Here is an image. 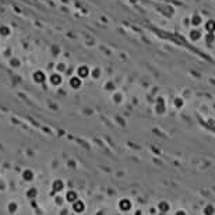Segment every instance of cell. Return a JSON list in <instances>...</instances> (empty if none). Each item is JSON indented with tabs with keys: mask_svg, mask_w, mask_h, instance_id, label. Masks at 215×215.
<instances>
[{
	"mask_svg": "<svg viewBox=\"0 0 215 215\" xmlns=\"http://www.w3.org/2000/svg\"><path fill=\"white\" fill-rule=\"evenodd\" d=\"M119 208L122 210V211H129L130 208H131V201L127 199H123L120 200V203H119Z\"/></svg>",
	"mask_w": 215,
	"mask_h": 215,
	"instance_id": "obj_1",
	"label": "cell"
},
{
	"mask_svg": "<svg viewBox=\"0 0 215 215\" xmlns=\"http://www.w3.org/2000/svg\"><path fill=\"white\" fill-rule=\"evenodd\" d=\"M73 210H74L76 212H83L84 210H85V204H84L83 201L77 200L76 203H73Z\"/></svg>",
	"mask_w": 215,
	"mask_h": 215,
	"instance_id": "obj_2",
	"label": "cell"
},
{
	"mask_svg": "<svg viewBox=\"0 0 215 215\" xmlns=\"http://www.w3.org/2000/svg\"><path fill=\"white\" fill-rule=\"evenodd\" d=\"M205 30H207L210 34L214 32L215 31V21L214 20H208V21L205 22Z\"/></svg>",
	"mask_w": 215,
	"mask_h": 215,
	"instance_id": "obj_3",
	"label": "cell"
},
{
	"mask_svg": "<svg viewBox=\"0 0 215 215\" xmlns=\"http://www.w3.org/2000/svg\"><path fill=\"white\" fill-rule=\"evenodd\" d=\"M22 179H24V180H27V182H31V180L34 179L32 170H30V169L24 170V173H22Z\"/></svg>",
	"mask_w": 215,
	"mask_h": 215,
	"instance_id": "obj_4",
	"label": "cell"
},
{
	"mask_svg": "<svg viewBox=\"0 0 215 215\" xmlns=\"http://www.w3.org/2000/svg\"><path fill=\"white\" fill-rule=\"evenodd\" d=\"M66 199L67 201H70V203H76L77 201V193L76 191H67V194H66Z\"/></svg>",
	"mask_w": 215,
	"mask_h": 215,
	"instance_id": "obj_5",
	"label": "cell"
},
{
	"mask_svg": "<svg viewBox=\"0 0 215 215\" xmlns=\"http://www.w3.org/2000/svg\"><path fill=\"white\" fill-rule=\"evenodd\" d=\"M64 187V184L62 180H55L53 182V191H62Z\"/></svg>",
	"mask_w": 215,
	"mask_h": 215,
	"instance_id": "obj_6",
	"label": "cell"
},
{
	"mask_svg": "<svg viewBox=\"0 0 215 215\" xmlns=\"http://www.w3.org/2000/svg\"><path fill=\"white\" fill-rule=\"evenodd\" d=\"M190 38H191V41H197V39L201 38V32L199 30H191L190 31Z\"/></svg>",
	"mask_w": 215,
	"mask_h": 215,
	"instance_id": "obj_7",
	"label": "cell"
},
{
	"mask_svg": "<svg viewBox=\"0 0 215 215\" xmlns=\"http://www.w3.org/2000/svg\"><path fill=\"white\" fill-rule=\"evenodd\" d=\"M70 85H71L73 88H78V87L81 85V80H80L78 77H73V78L70 80Z\"/></svg>",
	"mask_w": 215,
	"mask_h": 215,
	"instance_id": "obj_8",
	"label": "cell"
},
{
	"mask_svg": "<svg viewBox=\"0 0 215 215\" xmlns=\"http://www.w3.org/2000/svg\"><path fill=\"white\" fill-rule=\"evenodd\" d=\"M88 73H89V70H88V67L87 66H81L80 68H78V74H80V77H87V76H88Z\"/></svg>",
	"mask_w": 215,
	"mask_h": 215,
	"instance_id": "obj_9",
	"label": "cell"
},
{
	"mask_svg": "<svg viewBox=\"0 0 215 215\" xmlns=\"http://www.w3.org/2000/svg\"><path fill=\"white\" fill-rule=\"evenodd\" d=\"M34 78H35V81L42 83V81L45 80V74H43V73H41V71H36V73H35V76H34Z\"/></svg>",
	"mask_w": 215,
	"mask_h": 215,
	"instance_id": "obj_10",
	"label": "cell"
},
{
	"mask_svg": "<svg viewBox=\"0 0 215 215\" xmlns=\"http://www.w3.org/2000/svg\"><path fill=\"white\" fill-rule=\"evenodd\" d=\"M50 81H52V84H55V85H57V84L62 83V77L59 76V74H53L52 77H50Z\"/></svg>",
	"mask_w": 215,
	"mask_h": 215,
	"instance_id": "obj_11",
	"label": "cell"
},
{
	"mask_svg": "<svg viewBox=\"0 0 215 215\" xmlns=\"http://www.w3.org/2000/svg\"><path fill=\"white\" fill-rule=\"evenodd\" d=\"M158 208H159V211H162V212H166V211L169 210V205L166 204L165 201H162V203L159 204V207H158Z\"/></svg>",
	"mask_w": 215,
	"mask_h": 215,
	"instance_id": "obj_12",
	"label": "cell"
},
{
	"mask_svg": "<svg viewBox=\"0 0 215 215\" xmlns=\"http://www.w3.org/2000/svg\"><path fill=\"white\" fill-rule=\"evenodd\" d=\"M204 214L205 215H212L214 214V207L212 205H207L205 210H204Z\"/></svg>",
	"mask_w": 215,
	"mask_h": 215,
	"instance_id": "obj_13",
	"label": "cell"
},
{
	"mask_svg": "<svg viewBox=\"0 0 215 215\" xmlns=\"http://www.w3.org/2000/svg\"><path fill=\"white\" fill-rule=\"evenodd\" d=\"M191 22H193L194 25H199L200 22H201V17L197 16V14H196V16H193V18H191Z\"/></svg>",
	"mask_w": 215,
	"mask_h": 215,
	"instance_id": "obj_14",
	"label": "cell"
},
{
	"mask_svg": "<svg viewBox=\"0 0 215 215\" xmlns=\"http://www.w3.org/2000/svg\"><path fill=\"white\" fill-rule=\"evenodd\" d=\"M9 211H10L11 214H14V212H16L17 211V204L16 203H11V204L9 205Z\"/></svg>",
	"mask_w": 215,
	"mask_h": 215,
	"instance_id": "obj_15",
	"label": "cell"
},
{
	"mask_svg": "<svg viewBox=\"0 0 215 215\" xmlns=\"http://www.w3.org/2000/svg\"><path fill=\"white\" fill-rule=\"evenodd\" d=\"M27 196H28V197H31V199H34V197L36 196V190H35V189H31V190H28Z\"/></svg>",
	"mask_w": 215,
	"mask_h": 215,
	"instance_id": "obj_16",
	"label": "cell"
},
{
	"mask_svg": "<svg viewBox=\"0 0 215 215\" xmlns=\"http://www.w3.org/2000/svg\"><path fill=\"white\" fill-rule=\"evenodd\" d=\"M205 39H207V42H212V41H214V39H215L214 34H210V32H208V35L205 36Z\"/></svg>",
	"mask_w": 215,
	"mask_h": 215,
	"instance_id": "obj_17",
	"label": "cell"
},
{
	"mask_svg": "<svg viewBox=\"0 0 215 215\" xmlns=\"http://www.w3.org/2000/svg\"><path fill=\"white\" fill-rule=\"evenodd\" d=\"M182 105H183L182 99H176V106H182Z\"/></svg>",
	"mask_w": 215,
	"mask_h": 215,
	"instance_id": "obj_18",
	"label": "cell"
},
{
	"mask_svg": "<svg viewBox=\"0 0 215 215\" xmlns=\"http://www.w3.org/2000/svg\"><path fill=\"white\" fill-rule=\"evenodd\" d=\"M115 99L119 102V101L122 99V95H120V94H116V95H115Z\"/></svg>",
	"mask_w": 215,
	"mask_h": 215,
	"instance_id": "obj_19",
	"label": "cell"
},
{
	"mask_svg": "<svg viewBox=\"0 0 215 215\" xmlns=\"http://www.w3.org/2000/svg\"><path fill=\"white\" fill-rule=\"evenodd\" d=\"M98 76H99V70L97 68V70L94 71V77H98Z\"/></svg>",
	"mask_w": 215,
	"mask_h": 215,
	"instance_id": "obj_20",
	"label": "cell"
},
{
	"mask_svg": "<svg viewBox=\"0 0 215 215\" xmlns=\"http://www.w3.org/2000/svg\"><path fill=\"white\" fill-rule=\"evenodd\" d=\"M176 215H186V212H184V211H178Z\"/></svg>",
	"mask_w": 215,
	"mask_h": 215,
	"instance_id": "obj_21",
	"label": "cell"
},
{
	"mask_svg": "<svg viewBox=\"0 0 215 215\" xmlns=\"http://www.w3.org/2000/svg\"><path fill=\"white\" fill-rule=\"evenodd\" d=\"M56 203H57V204H62V199H60V197H57V199H56Z\"/></svg>",
	"mask_w": 215,
	"mask_h": 215,
	"instance_id": "obj_22",
	"label": "cell"
}]
</instances>
